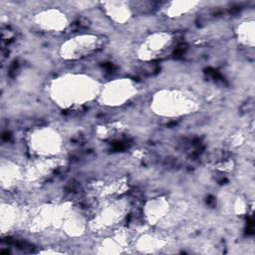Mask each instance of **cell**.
I'll return each instance as SVG.
<instances>
[{
	"label": "cell",
	"instance_id": "cell-1",
	"mask_svg": "<svg viewBox=\"0 0 255 255\" xmlns=\"http://www.w3.org/2000/svg\"><path fill=\"white\" fill-rule=\"evenodd\" d=\"M238 39L244 45H247L250 48L254 47V19L250 18L244 20L238 26Z\"/></svg>",
	"mask_w": 255,
	"mask_h": 255
}]
</instances>
